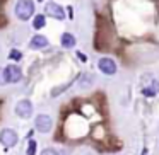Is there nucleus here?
Here are the masks:
<instances>
[{"instance_id":"f257e3e1","label":"nucleus","mask_w":159,"mask_h":155,"mask_svg":"<svg viewBox=\"0 0 159 155\" xmlns=\"http://www.w3.org/2000/svg\"><path fill=\"white\" fill-rule=\"evenodd\" d=\"M14 12L19 21H29L34 15V2L33 0H17Z\"/></svg>"},{"instance_id":"f03ea898","label":"nucleus","mask_w":159,"mask_h":155,"mask_svg":"<svg viewBox=\"0 0 159 155\" xmlns=\"http://www.w3.org/2000/svg\"><path fill=\"white\" fill-rule=\"evenodd\" d=\"M4 77H5V82L7 84H17L19 80L22 79V70L19 65H14V63H11V65H7L4 68Z\"/></svg>"},{"instance_id":"7ed1b4c3","label":"nucleus","mask_w":159,"mask_h":155,"mask_svg":"<svg viewBox=\"0 0 159 155\" xmlns=\"http://www.w3.org/2000/svg\"><path fill=\"white\" fill-rule=\"evenodd\" d=\"M19 141V136L14 130L11 128H4V130L0 131V143L4 145L5 148H11V147H16Z\"/></svg>"},{"instance_id":"20e7f679","label":"nucleus","mask_w":159,"mask_h":155,"mask_svg":"<svg viewBox=\"0 0 159 155\" xmlns=\"http://www.w3.org/2000/svg\"><path fill=\"white\" fill-rule=\"evenodd\" d=\"M14 113L17 114L21 119H29V118L33 116V104L29 99H22L19 101L17 104H16L14 107Z\"/></svg>"},{"instance_id":"39448f33","label":"nucleus","mask_w":159,"mask_h":155,"mask_svg":"<svg viewBox=\"0 0 159 155\" xmlns=\"http://www.w3.org/2000/svg\"><path fill=\"white\" fill-rule=\"evenodd\" d=\"M34 128L39 133H50L53 128V119L48 114H38L34 119Z\"/></svg>"},{"instance_id":"423d86ee","label":"nucleus","mask_w":159,"mask_h":155,"mask_svg":"<svg viewBox=\"0 0 159 155\" xmlns=\"http://www.w3.org/2000/svg\"><path fill=\"white\" fill-rule=\"evenodd\" d=\"M45 15H50L57 21H63L65 19V9L62 5L55 4V2H50V4L45 5Z\"/></svg>"},{"instance_id":"0eeeda50","label":"nucleus","mask_w":159,"mask_h":155,"mask_svg":"<svg viewBox=\"0 0 159 155\" xmlns=\"http://www.w3.org/2000/svg\"><path fill=\"white\" fill-rule=\"evenodd\" d=\"M98 68H99L101 73H104V75H115V73H116V63L111 58H101L99 62H98Z\"/></svg>"},{"instance_id":"6e6552de","label":"nucleus","mask_w":159,"mask_h":155,"mask_svg":"<svg viewBox=\"0 0 159 155\" xmlns=\"http://www.w3.org/2000/svg\"><path fill=\"white\" fill-rule=\"evenodd\" d=\"M48 46V39L45 38L43 34H36L31 38V41H29V48L31 50H43Z\"/></svg>"},{"instance_id":"1a4fd4ad","label":"nucleus","mask_w":159,"mask_h":155,"mask_svg":"<svg viewBox=\"0 0 159 155\" xmlns=\"http://www.w3.org/2000/svg\"><path fill=\"white\" fill-rule=\"evenodd\" d=\"M60 43H62L63 48H74L77 41H75V38H74L70 32H63L62 38H60Z\"/></svg>"},{"instance_id":"9d476101","label":"nucleus","mask_w":159,"mask_h":155,"mask_svg":"<svg viewBox=\"0 0 159 155\" xmlns=\"http://www.w3.org/2000/svg\"><path fill=\"white\" fill-rule=\"evenodd\" d=\"M45 26H46V17H45V14L34 15V19H33V28L38 31V29H43Z\"/></svg>"},{"instance_id":"9b49d317","label":"nucleus","mask_w":159,"mask_h":155,"mask_svg":"<svg viewBox=\"0 0 159 155\" xmlns=\"http://www.w3.org/2000/svg\"><path fill=\"white\" fill-rule=\"evenodd\" d=\"M159 92V82H152L149 87H144L142 89V94L144 96H156Z\"/></svg>"},{"instance_id":"f8f14e48","label":"nucleus","mask_w":159,"mask_h":155,"mask_svg":"<svg viewBox=\"0 0 159 155\" xmlns=\"http://www.w3.org/2000/svg\"><path fill=\"white\" fill-rule=\"evenodd\" d=\"M9 58H11V60H21L22 55H21V51H17V50H11V53H9Z\"/></svg>"},{"instance_id":"ddd939ff","label":"nucleus","mask_w":159,"mask_h":155,"mask_svg":"<svg viewBox=\"0 0 159 155\" xmlns=\"http://www.w3.org/2000/svg\"><path fill=\"white\" fill-rule=\"evenodd\" d=\"M36 153V141L29 140V147H28V155H34Z\"/></svg>"},{"instance_id":"4468645a","label":"nucleus","mask_w":159,"mask_h":155,"mask_svg":"<svg viewBox=\"0 0 159 155\" xmlns=\"http://www.w3.org/2000/svg\"><path fill=\"white\" fill-rule=\"evenodd\" d=\"M41 155H57V152L53 150V148H45V150H43V153Z\"/></svg>"},{"instance_id":"2eb2a0df","label":"nucleus","mask_w":159,"mask_h":155,"mask_svg":"<svg viewBox=\"0 0 159 155\" xmlns=\"http://www.w3.org/2000/svg\"><path fill=\"white\" fill-rule=\"evenodd\" d=\"M4 84H7L5 82V77H4V68L0 70V85H4Z\"/></svg>"},{"instance_id":"dca6fc26","label":"nucleus","mask_w":159,"mask_h":155,"mask_svg":"<svg viewBox=\"0 0 159 155\" xmlns=\"http://www.w3.org/2000/svg\"><path fill=\"white\" fill-rule=\"evenodd\" d=\"M77 56L80 58V62H87V56H86V55H82V53H79V51H77Z\"/></svg>"},{"instance_id":"f3484780","label":"nucleus","mask_w":159,"mask_h":155,"mask_svg":"<svg viewBox=\"0 0 159 155\" xmlns=\"http://www.w3.org/2000/svg\"><path fill=\"white\" fill-rule=\"evenodd\" d=\"M39 2H41V0H39Z\"/></svg>"}]
</instances>
